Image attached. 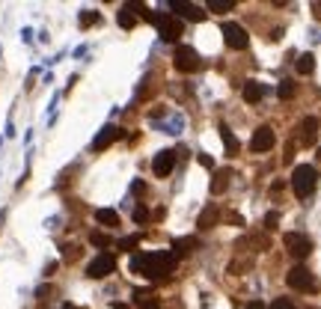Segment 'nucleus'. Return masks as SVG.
I'll list each match as a JSON object with an SVG mask.
<instances>
[{"label":"nucleus","mask_w":321,"mask_h":309,"mask_svg":"<svg viewBox=\"0 0 321 309\" xmlns=\"http://www.w3.org/2000/svg\"><path fill=\"white\" fill-rule=\"evenodd\" d=\"M173 62H176V68H179V71H185V74H188V71H196V68L202 65V62H199V57H196V51H193V48H188V45H182V48L176 51V60H173Z\"/></svg>","instance_id":"6e6552de"},{"label":"nucleus","mask_w":321,"mask_h":309,"mask_svg":"<svg viewBox=\"0 0 321 309\" xmlns=\"http://www.w3.org/2000/svg\"><path fill=\"white\" fill-rule=\"evenodd\" d=\"M277 220H280V214H277V211H268V217H265V229H277Z\"/></svg>","instance_id":"c756f323"},{"label":"nucleus","mask_w":321,"mask_h":309,"mask_svg":"<svg viewBox=\"0 0 321 309\" xmlns=\"http://www.w3.org/2000/svg\"><path fill=\"white\" fill-rule=\"evenodd\" d=\"M89 244H95V247H110V238H107L104 232H92V235H89Z\"/></svg>","instance_id":"a878e982"},{"label":"nucleus","mask_w":321,"mask_h":309,"mask_svg":"<svg viewBox=\"0 0 321 309\" xmlns=\"http://www.w3.org/2000/svg\"><path fill=\"white\" fill-rule=\"evenodd\" d=\"M247 309H265V304H262V301H253V304H250Z\"/></svg>","instance_id":"473e14b6"},{"label":"nucleus","mask_w":321,"mask_h":309,"mask_svg":"<svg viewBox=\"0 0 321 309\" xmlns=\"http://www.w3.org/2000/svg\"><path fill=\"white\" fill-rule=\"evenodd\" d=\"M173 167H176V152H170V149H164V152H158V155L152 158V173H155L158 179L170 176Z\"/></svg>","instance_id":"1a4fd4ad"},{"label":"nucleus","mask_w":321,"mask_h":309,"mask_svg":"<svg viewBox=\"0 0 321 309\" xmlns=\"http://www.w3.org/2000/svg\"><path fill=\"white\" fill-rule=\"evenodd\" d=\"M217 217H220V211H217V205H208L202 214H199V229H211V226H217Z\"/></svg>","instance_id":"6ab92c4d"},{"label":"nucleus","mask_w":321,"mask_h":309,"mask_svg":"<svg viewBox=\"0 0 321 309\" xmlns=\"http://www.w3.org/2000/svg\"><path fill=\"white\" fill-rule=\"evenodd\" d=\"M262 95H265V86H262V83H256V80H247V83H244V101H247V104L262 101Z\"/></svg>","instance_id":"dca6fc26"},{"label":"nucleus","mask_w":321,"mask_h":309,"mask_svg":"<svg viewBox=\"0 0 321 309\" xmlns=\"http://www.w3.org/2000/svg\"><path fill=\"white\" fill-rule=\"evenodd\" d=\"M98 18H101V15H98L95 9H83L77 21H80V27H92V24H98Z\"/></svg>","instance_id":"5701e85b"},{"label":"nucleus","mask_w":321,"mask_h":309,"mask_svg":"<svg viewBox=\"0 0 321 309\" xmlns=\"http://www.w3.org/2000/svg\"><path fill=\"white\" fill-rule=\"evenodd\" d=\"M122 137V128H116V125H104L98 134H95V140H92V149L95 152H101V149H107L110 143H116Z\"/></svg>","instance_id":"f8f14e48"},{"label":"nucleus","mask_w":321,"mask_h":309,"mask_svg":"<svg viewBox=\"0 0 321 309\" xmlns=\"http://www.w3.org/2000/svg\"><path fill=\"white\" fill-rule=\"evenodd\" d=\"M51 295H54V289H51V286H42V289L36 292V298H39V301H48Z\"/></svg>","instance_id":"7c9ffc66"},{"label":"nucleus","mask_w":321,"mask_h":309,"mask_svg":"<svg viewBox=\"0 0 321 309\" xmlns=\"http://www.w3.org/2000/svg\"><path fill=\"white\" fill-rule=\"evenodd\" d=\"M199 164H202V167H205V170H214V161H211V158H208V155H199Z\"/></svg>","instance_id":"2f4dec72"},{"label":"nucleus","mask_w":321,"mask_h":309,"mask_svg":"<svg viewBox=\"0 0 321 309\" xmlns=\"http://www.w3.org/2000/svg\"><path fill=\"white\" fill-rule=\"evenodd\" d=\"M319 128H321L319 119H316V116H307V119L301 122V128H298V131H301V137H298V140H301V146H316V140H319Z\"/></svg>","instance_id":"9b49d317"},{"label":"nucleus","mask_w":321,"mask_h":309,"mask_svg":"<svg viewBox=\"0 0 321 309\" xmlns=\"http://www.w3.org/2000/svg\"><path fill=\"white\" fill-rule=\"evenodd\" d=\"M229 179L232 173L229 170H214V179H211V193H223L229 187Z\"/></svg>","instance_id":"a211bd4d"},{"label":"nucleus","mask_w":321,"mask_h":309,"mask_svg":"<svg viewBox=\"0 0 321 309\" xmlns=\"http://www.w3.org/2000/svg\"><path fill=\"white\" fill-rule=\"evenodd\" d=\"M131 301H134V304H137L140 309H161L158 298H155V292H149V289H134Z\"/></svg>","instance_id":"4468645a"},{"label":"nucleus","mask_w":321,"mask_h":309,"mask_svg":"<svg viewBox=\"0 0 321 309\" xmlns=\"http://www.w3.org/2000/svg\"><path fill=\"white\" fill-rule=\"evenodd\" d=\"M196 247H199V238H193V235H191V238L173 241V253H176V256H188V253H193Z\"/></svg>","instance_id":"f3484780"},{"label":"nucleus","mask_w":321,"mask_h":309,"mask_svg":"<svg viewBox=\"0 0 321 309\" xmlns=\"http://www.w3.org/2000/svg\"><path fill=\"white\" fill-rule=\"evenodd\" d=\"M235 6V0H208V9L211 12H229Z\"/></svg>","instance_id":"393cba45"},{"label":"nucleus","mask_w":321,"mask_h":309,"mask_svg":"<svg viewBox=\"0 0 321 309\" xmlns=\"http://www.w3.org/2000/svg\"><path fill=\"white\" fill-rule=\"evenodd\" d=\"M220 30H223V42H226L232 51H244V48L250 45V36H247V30H244L241 24H235V21H226Z\"/></svg>","instance_id":"39448f33"},{"label":"nucleus","mask_w":321,"mask_h":309,"mask_svg":"<svg viewBox=\"0 0 321 309\" xmlns=\"http://www.w3.org/2000/svg\"><path fill=\"white\" fill-rule=\"evenodd\" d=\"M116 247H119V250H125V253H131V250H137V247H140V235H128V238H122Z\"/></svg>","instance_id":"b1692460"},{"label":"nucleus","mask_w":321,"mask_h":309,"mask_svg":"<svg viewBox=\"0 0 321 309\" xmlns=\"http://www.w3.org/2000/svg\"><path fill=\"white\" fill-rule=\"evenodd\" d=\"M95 220H98L101 226H110V229H113V226H119V214H116V211H110V208H98V211H95Z\"/></svg>","instance_id":"412c9836"},{"label":"nucleus","mask_w":321,"mask_h":309,"mask_svg":"<svg viewBox=\"0 0 321 309\" xmlns=\"http://www.w3.org/2000/svg\"><path fill=\"white\" fill-rule=\"evenodd\" d=\"M116 271V259L110 256V253H101V256H95L89 265H86V277L89 280H104V277H110Z\"/></svg>","instance_id":"423d86ee"},{"label":"nucleus","mask_w":321,"mask_h":309,"mask_svg":"<svg viewBox=\"0 0 321 309\" xmlns=\"http://www.w3.org/2000/svg\"><path fill=\"white\" fill-rule=\"evenodd\" d=\"M134 220H137V223H146V220H149V211H146V205H137V208H134Z\"/></svg>","instance_id":"c85d7f7f"},{"label":"nucleus","mask_w":321,"mask_h":309,"mask_svg":"<svg viewBox=\"0 0 321 309\" xmlns=\"http://www.w3.org/2000/svg\"><path fill=\"white\" fill-rule=\"evenodd\" d=\"M286 283L295 289V292H319V283H316V277L310 274V268H304V265H295L289 274H286Z\"/></svg>","instance_id":"7ed1b4c3"},{"label":"nucleus","mask_w":321,"mask_h":309,"mask_svg":"<svg viewBox=\"0 0 321 309\" xmlns=\"http://www.w3.org/2000/svg\"><path fill=\"white\" fill-rule=\"evenodd\" d=\"M220 137H223V146H226V152H229V155H238V140H235V134H232L226 125H220Z\"/></svg>","instance_id":"4be33fe9"},{"label":"nucleus","mask_w":321,"mask_h":309,"mask_svg":"<svg viewBox=\"0 0 321 309\" xmlns=\"http://www.w3.org/2000/svg\"><path fill=\"white\" fill-rule=\"evenodd\" d=\"M295 68H298V74H313L316 71V57L313 54H301L298 62H295Z\"/></svg>","instance_id":"aec40b11"},{"label":"nucleus","mask_w":321,"mask_h":309,"mask_svg":"<svg viewBox=\"0 0 321 309\" xmlns=\"http://www.w3.org/2000/svg\"><path fill=\"white\" fill-rule=\"evenodd\" d=\"M277 92H280V98H292V95H295V83H292V80H283Z\"/></svg>","instance_id":"bb28decb"},{"label":"nucleus","mask_w":321,"mask_h":309,"mask_svg":"<svg viewBox=\"0 0 321 309\" xmlns=\"http://www.w3.org/2000/svg\"><path fill=\"white\" fill-rule=\"evenodd\" d=\"M271 309H298V307H295V304H292L289 298H277V301L271 304Z\"/></svg>","instance_id":"cd10ccee"},{"label":"nucleus","mask_w":321,"mask_h":309,"mask_svg":"<svg viewBox=\"0 0 321 309\" xmlns=\"http://www.w3.org/2000/svg\"><path fill=\"white\" fill-rule=\"evenodd\" d=\"M176 268V253L158 250V253H137L131 259V274L149 277V280H167Z\"/></svg>","instance_id":"f257e3e1"},{"label":"nucleus","mask_w":321,"mask_h":309,"mask_svg":"<svg viewBox=\"0 0 321 309\" xmlns=\"http://www.w3.org/2000/svg\"><path fill=\"white\" fill-rule=\"evenodd\" d=\"M116 21H119L122 30H131V27L137 24V3H125V6L119 9V18H116Z\"/></svg>","instance_id":"2eb2a0df"},{"label":"nucleus","mask_w":321,"mask_h":309,"mask_svg":"<svg viewBox=\"0 0 321 309\" xmlns=\"http://www.w3.org/2000/svg\"><path fill=\"white\" fill-rule=\"evenodd\" d=\"M313 9H316V15L321 18V3H313Z\"/></svg>","instance_id":"72a5a7b5"},{"label":"nucleus","mask_w":321,"mask_h":309,"mask_svg":"<svg viewBox=\"0 0 321 309\" xmlns=\"http://www.w3.org/2000/svg\"><path fill=\"white\" fill-rule=\"evenodd\" d=\"M319 164H321V149H319Z\"/></svg>","instance_id":"c9c22d12"},{"label":"nucleus","mask_w":321,"mask_h":309,"mask_svg":"<svg viewBox=\"0 0 321 309\" xmlns=\"http://www.w3.org/2000/svg\"><path fill=\"white\" fill-rule=\"evenodd\" d=\"M155 27L164 42H179V36H182V18H176V15H158Z\"/></svg>","instance_id":"0eeeda50"},{"label":"nucleus","mask_w":321,"mask_h":309,"mask_svg":"<svg viewBox=\"0 0 321 309\" xmlns=\"http://www.w3.org/2000/svg\"><path fill=\"white\" fill-rule=\"evenodd\" d=\"M316 187H319V170L310 167V164L295 167V173H292V190H295V196L304 199V196H310Z\"/></svg>","instance_id":"f03ea898"},{"label":"nucleus","mask_w":321,"mask_h":309,"mask_svg":"<svg viewBox=\"0 0 321 309\" xmlns=\"http://www.w3.org/2000/svg\"><path fill=\"white\" fill-rule=\"evenodd\" d=\"M250 149L253 152H271L274 149V128H268V125L256 128L253 131V140H250Z\"/></svg>","instance_id":"9d476101"},{"label":"nucleus","mask_w":321,"mask_h":309,"mask_svg":"<svg viewBox=\"0 0 321 309\" xmlns=\"http://www.w3.org/2000/svg\"><path fill=\"white\" fill-rule=\"evenodd\" d=\"M63 309H80V307H74V304H63Z\"/></svg>","instance_id":"f704fd0d"},{"label":"nucleus","mask_w":321,"mask_h":309,"mask_svg":"<svg viewBox=\"0 0 321 309\" xmlns=\"http://www.w3.org/2000/svg\"><path fill=\"white\" fill-rule=\"evenodd\" d=\"M170 6H173L176 12H182V18H188V21H202V18H205V9L196 6V3H179V0H176V3H170Z\"/></svg>","instance_id":"ddd939ff"},{"label":"nucleus","mask_w":321,"mask_h":309,"mask_svg":"<svg viewBox=\"0 0 321 309\" xmlns=\"http://www.w3.org/2000/svg\"><path fill=\"white\" fill-rule=\"evenodd\" d=\"M283 244H286V250L295 259H307L313 253V238L310 235H301V232H286L283 235Z\"/></svg>","instance_id":"20e7f679"}]
</instances>
